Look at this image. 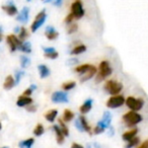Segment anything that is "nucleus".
<instances>
[{"label": "nucleus", "instance_id": "c85d7f7f", "mask_svg": "<svg viewBox=\"0 0 148 148\" xmlns=\"http://www.w3.org/2000/svg\"><path fill=\"white\" fill-rule=\"evenodd\" d=\"M29 37V33H27V29L25 27H21L19 29V32H18V39L21 40V42L25 41V39Z\"/></svg>", "mask_w": 148, "mask_h": 148}, {"label": "nucleus", "instance_id": "e433bc0d", "mask_svg": "<svg viewBox=\"0 0 148 148\" xmlns=\"http://www.w3.org/2000/svg\"><path fill=\"white\" fill-rule=\"evenodd\" d=\"M37 88V86L36 85H31V86L29 87L27 89H25V91H23V95H27V97H29V95H32V93L34 92V90Z\"/></svg>", "mask_w": 148, "mask_h": 148}, {"label": "nucleus", "instance_id": "49530a36", "mask_svg": "<svg viewBox=\"0 0 148 148\" xmlns=\"http://www.w3.org/2000/svg\"><path fill=\"white\" fill-rule=\"evenodd\" d=\"M1 40H2V35H1V33H0V42H1Z\"/></svg>", "mask_w": 148, "mask_h": 148}, {"label": "nucleus", "instance_id": "473e14b6", "mask_svg": "<svg viewBox=\"0 0 148 148\" xmlns=\"http://www.w3.org/2000/svg\"><path fill=\"white\" fill-rule=\"evenodd\" d=\"M139 138L138 137H134L133 139H131L130 141H128L127 145H126V148H132V147H135L139 144Z\"/></svg>", "mask_w": 148, "mask_h": 148}, {"label": "nucleus", "instance_id": "412c9836", "mask_svg": "<svg viewBox=\"0 0 148 148\" xmlns=\"http://www.w3.org/2000/svg\"><path fill=\"white\" fill-rule=\"evenodd\" d=\"M137 133H138V129L137 128H134V129H131V130H129V131L125 132L122 137H123V139L125 140L126 142H128L131 139H133L134 137H136V134Z\"/></svg>", "mask_w": 148, "mask_h": 148}, {"label": "nucleus", "instance_id": "ea45409f", "mask_svg": "<svg viewBox=\"0 0 148 148\" xmlns=\"http://www.w3.org/2000/svg\"><path fill=\"white\" fill-rule=\"evenodd\" d=\"M106 129H103V127H101V126H99V125H97V127L93 129V133L95 134H101L103 131H105Z\"/></svg>", "mask_w": 148, "mask_h": 148}, {"label": "nucleus", "instance_id": "393cba45", "mask_svg": "<svg viewBox=\"0 0 148 148\" xmlns=\"http://www.w3.org/2000/svg\"><path fill=\"white\" fill-rule=\"evenodd\" d=\"M85 51H86V46L83 45V44H79V45H76L71 50L70 54L71 55H79L81 53H84Z\"/></svg>", "mask_w": 148, "mask_h": 148}, {"label": "nucleus", "instance_id": "2eb2a0df", "mask_svg": "<svg viewBox=\"0 0 148 148\" xmlns=\"http://www.w3.org/2000/svg\"><path fill=\"white\" fill-rule=\"evenodd\" d=\"M53 130H54V132H55L57 143L58 144H63L64 139H65V135H64L63 132L61 131V129H60L59 125H54L53 126Z\"/></svg>", "mask_w": 148, "mask_h": 148}, {"label": "nucleus", "instance_id": "a211bd4d", "mask_svg": "<svg viewBox=\"0 0 148 148\" xmlns=\"http://www.w3.org/2000/svg\"><path fill=\"white\" fill-rule=\"evenodd\" d=\"M91 108H92V99H86L82 105L79 108V111L82 115L84 114H87L88 112H90Z\"/></svg>", "mask_w": 148, "mask_h": 148}, {"label": "nucleus", "instance_id": "72a5a7b5", "mask_svg": "<svg viewBox=\"0 0 148 148\" xmlns=\"http://www.w3.org/2000/svg\"><path fill=\"white\" fill-rule=\"evenodd\" d=\"M68 25H69V27H68V29H67V33L69 34V35H72V34L76 33L77 29H78V25H77V23H72Z\"/></svg>", "mask_w": 148, "mask_h": 148}, {"label": "nucleus", "instance_id": "7ed1b4c3", "mask_svg": "<svg viewBox=\"0 0 148 148\" xmlns=\"http://www.w3.org/2000/svg\"><path fill=\"white\" fill-rule=\"evenodd\" d=\"M103 89H105L108 93H110V95H119L122 91V89H123V84L118 82V81L111 79V80H108L107 82H106L105 86H103Z\"/></svg>", "mask_w": 148, "mask_h": 148}, {"label": "nucleus", "instance_id": "dca6fc26", "mask_svg": "<svg viewBox=\"0 0 148 148\" xmlns=\"http://www.w3.org/2000/svg\"><path fill=\"white\" fill-rule=\"evenodd\" d=\"M44 53H45V57L49 58V59H56L58 58V52L53 47H46L44 48Z\"/></svg>", "mask_w": 148, "mask_h": 148}, {"label": "nucleus", "instance_id": "9b49d317", "mask_svg": "<svg viewBox=\"0 0 148 148\" xmlns=\"http://www.w3.org/2000/svg\"><path fill=\"white\" fill-rule=\"evenodd\" d=\"M111 122H112V115L110 112H105L103 113V117L101 121L97 123V125L103 127V129H108L110 128V125H111Z\"/></svg>", "mask_w": 148, "mask_h": 148}, {"label": "nucleus", "instance_id": "f704fd0d", "mask_svg": "<svg viewBox=\"0 0 148 148\" xmlns=\"http://www.w3.org/2000/svg\"><path fill=\"white\" fill-rule=\"evenodd\" d=\"M31 64V60L29 59L27 57L25 56H21V65L23 68H27Z\"/></svg>", "mask_w": 148, "mask_h": 148}, {"label": "nucleus", "instance_id": "79ce46f5", "mask_svg": "<svg viewBox=\"0 0 148 148\" xmlns=\"http://www.w3.org/2000/svg\"><path fill=\"white\" fill-rule=\"evenodd\" d=\"M75 126H76V128L79 130V131H81L82 132L83 130H82V127H81V125H80V122H79V120L77 119L76 121H75Z\"/></svg>", "mask_w": 148, "mask_h": 148}, {"label": "nucleus", "instance_id": "b1692460", "mask_svg": "<svg viewBox=\"0 0 148 148\" xmlns=\"http://www.w3.org/2000/svg\"><path fill=\"white\" fill-rule=\"evenodd\" d=\"M57 116H58L57 110H50V111H48L47 113L45 114V119L47 120L48 122H50V123H53L56 120V118H57Z\"/></svg>", "mask_w": 148, "mask_h": 148}, {"label": "nucleus", "instance_id": "37998d69", "mask_svg": "<svg viewBox=\"0 0 148 148\" xmlns=\"http://www.w3.org/2000/svg\"><path fill=\"white\" fill-rule=\"evenodd\" d=\"M138 148H148V140H146L143 143L140 144V145L138 146Z\"/></svg>", "mask_w": 148, "mask_h": 148}, {"label": "nucleus", "instance_id": "c756f323", "mask_svg": "<svg viewBox=\"0 0 148 148\" xmlns=\"http://www.w3.org/2000/svg\"><path fill=\"white\" fill-rule=\"evenodd\" d=\"M58 123H59V127H60V129H61V131L63 132L64 135H65V136L69 135V129L67 128V126H66V124L64 123L63 120L59 119V120H58Z\"/></svg>", "mask_w": 148, "mask_h": 148}, {"label": "nucleus", "instance_id": "9d476101", "mask_svg": "<svg viewBox=\"0 0 148 148\" xmlns=\"http://www.w3.org/2000/svg\"><path fill=\"white\" fill-rule=\"evenodd\" d=\"M2 9L7 15H9V16H14V15H16L17 13H18L17 7L15 6V4L12 2V1H10V2L8 1V3H7V4L3 5Z\"/></svg>", "mask_w": 148, "mask_h": 148}, {"label": "nucleus", "instance_id": "4c0bfd02", "mask_svg": "<svg viewBox=\"0 0 148 148\" xmlns=\"http://www.w3.org/2000/svg\"><path fill=\"white\" fill-rule=\"evenodd\" d=\"M74 19H75V17L73 16V14H72V13H69L68 15H66V17H65V19H64V21H65L66 25H70V23H73Z\"/></svg>", "mask_w": 148, "mask_h": 148}, {"label": "nucleus", "instance_id": "6ab92c4d", "mask_svg": "<svg viewBox=\"0 0 148 148\" xmlns=\"http://www.w3.org/2000/svg\"><path fill=\"white\" fill-rule=\"evenodd\" d=\"M92 67H93V65H90V64H83V65H79V66H77V67H75V72L78 73L81 76V75L85 74L86 72H88Z\"/></svg>", "mask_w": 148, "mask_h": 148}, {"label": "nucleus", "instance_id": "a878e982", "mask_svg": "<svg viewBox=\"0 0 148 148\" xmlns=\"http://www.w3.org/2000/svg\"><path fill=\"white\" fill-rule=\"evenodd\" d=\"M34 142H35L34 138H29V139L23 140V141L19 142L18 146H19V148H32Z\"/></svg>", "mask_w": 148, "mask_h": 148}, {"label": "nucleus", "instance_id": "09e8293b", "mask_svg": "<svg viewBox=\"0 0 148 148\" xmlns=\"http://www.w3.org/2000/svg\"><path fill=\"white\" fill-rule=\"evenodd\" d=\"M27 1H29H29H32V0H27Z\"/></svg>", "mask_w": 148, "mask_h": 148}, {"label": "nucleus", "instance_id": "a19ab883", "mask_svg": "<svg viewBox=\"0 0 148 148\" xmlns=\"http://www.w3.org/2000/svg\"><path fill=\"white\" fill-rule=\"evenodd\" d=\"M27 111H29V112H36V111H37V106H31V105H29V106H27Z\"/></svg>", "mask_w": 148, "mask_h": 148}, {"label": "nucleus", "instance_id": "3c124183", "mask_svg": "<svg viewBox=\"0 0 148 148\" xmlns=\"http://www.w3.org/2000/svg\"><path fill=\"white\" fill-rule=\"evenodd\" d=\"M43 1H45V0H43Z\"/></svg>", "mask_w": 148, "mask_h": 148}, {"label": "nucleus", "instance_id": "4468645a", "mask_svg": "<svg viewBox=\"0 0 148 148\" xmlns=\"http://www.w3.org/2000/svg\"><path fill=\"white\" fill-rule=\"evenodd\" d=\"M33 103V99L31 97H27V95H21V97L17 99V101H16V105L18 107H27V106L32 105Z\"/></svg>", "mask_w": 148, "mask_h": 148}, {"label": "nucleus", "instance_id": "c03bdc74", "mask_svg": "<svg viewBox=\"0 0 148 148\" xmlns=\"http://www.w3.org/2000/svg\"><path fill=\"white\" fill-rule=\"evenodd\" d=\"M71 148H83V146H81L80 144H78V143H73L71 145Z\"/></svg>", "mask_w": 148, "mask_h": 148}, {"label": "nucleus", "instance_id": "de8ad7c7", "mask_svg": "<svg viewBox=\"0 0 148 148\" xmlns=\"http://www.w3.org/2000/svg\"><path fill=\"white\" fill-rule=\"evenodd\" d=\"M1 128H2V125H1V123H0V130H1Z\"/></svg>", "mask_w": 148, "mask_h": 148}, {"label": "nucleus", "instance_id": "8fccbe9b", "mask_svg": "<svg viewBox=\"0 0 148 148\" xmlns=\"http://www.w3.org/2000/svg\"><path fill=\"white\" fill-rule=\"evenodd\" d=\"M2 148H7V147H2Z\"/></svg>", "mask_w": 148, "mask_h": 148}, {"label": "nucleus", "instance_id": "4be33fe9", "mask_svg": "<svg viewBox=\"0 0 148 148\" xmlns=\"http://www.w3.org/2000/svg\"><path fill=\"white\" fill-rule=\"evenodd\" d=\"M16 84L15 83V79L13 78L12 76H7L6 78H5L4 80V83H3V87H4V89H6V90H9V89L12 88L14 85Z\"/></svg>", "mask_w": 148, "mask_h": 148}, {"label": "nucleus", "instance_id": "1a4fd4ad", "mask_svg": "<svg viewBox=\"0 0 148 148\" xmlns=\"http://www.w3.org/2000/svg\"><path fill=\"white\" fill-rule=\"evenodd\" d=\"M52 101L55 103H68V95L63 91H56L52 95Z\"/></svg>", "mask_w": 148, "mask_h": 148}, {"label": "nucleus", "instance_id": "bb28decb", "mask_svg": "<svg viewBox=\"0 0 148 148\" xmlns=\"http://www.w3.org/2000/svg\"><path fill=\"white\" fill-rule=\"evenodd\" d=\"M74 118V113L73 112H71L70 110H65L63 113V121L64 122H70L72 121Z\"/></svg>", "mask_w": 148, "mask_h": 148}, {"label": "nucleus", "instance_id": "7c9ffc66", "mask_svg": "<svg viewBox=\"0 0 148 148\" xmlns=\"http://www.w3.org/2000/svg\"><path fill=\"white\" fill-rule=\"evenodd\" d=\"M75 85H76V83L74 82V81H69V82L63 83V84H62V88L65 91H69V90H71V89H73L74 87H75Z\"/></svg>", "mask_w": 148, "mask_h": 148}, {"label": "nucleus", "instance_id": "ddd939ff", "mask_svg": "<svg viewBox=\"0 0 148 148\" xmlns=\"http://www.w3.org/2000/svg\"><path fill=\"white\" fill-rule=\"evenodd\" d=\"M45 36L48 40L50 41H54L58 38L59 36V33L55 29V27H46V31H45Z\"/></svg>", "mask_w": 148, "mask_h": 148}, {"label": "nucleus", "instance_id": "0eeeda50", "mask_svg": "<svg viewBox=\"0 0 148 148\" xmlns=\"http://www.w3.org/2000/svg\"><path fill=\"white\" fill-rule=\"evenodd\" d=\"M125 97L121 95H112L109 99V101H107V107L110 109H117L120 108L125 103Z\"/></svg>", "mask_w": 148, "mask_h": 148}, {"label": "nucleus", "instance_id": "c9c22d12", "mask_svg": "<svg viewBox=\"0 0 148 148\" xmlns=\"http://www.w3.org/2000/svg\"><path fill=\"white\" fill-rule=\"evenodd\" d=\"M46 3H52L53 5L57 7H60L63 3V0H45Z\"/></svg>", "mask_w": 148, "mask_h": 148}, {"label": "nucleus", "instance_id": "f8f14e48", "mask_svg": "<svg viewBox=\"0 0 148 148\" xmlns=\"http://www.w3.org/2000/svg\"><path fill=\"white\" fill-rule=\"evenodd\" d=\"M29 7H23L21 9V11L18 13L16 17V21H19V23H25L27 21H29Z\"/></svg>", "mask_w": 148, "mask_h": 148}, {"label": "nucleus", "instance_id": "f03ea898", "mask_svg": "<svg viewBox=\"0 0 148 148\" xmlns=\"http://www.w3.org/2000/svg\"><path fill=\"white\" fill-rule=\"evenodd\" d=\"M142 121V116L135 111H130L123 116V122L127 127H134Z\"/></svg>", "mask_w": 148, "mask_h": 148}, {"label": "nucleus", "instance_id": "f3484780", "mask_svg": "<svg viewBox=\"0 0 148 148\" xmlns=\"http://www.w3.org/2000/svg\"><path fill=\"white\" fill-rule=\"evenodd\" d=\"M97 73V69L95 67V66H93V67L91 68L88 72H86V73L83 74V75H81V76H80V81H81V82H85V81H87V80H89L90 78H92V77L95 76Z\"/></svg>", "mask_w": 148, "mask_h": 148}, {"label": "nucleus", "instance_id": "39448f33", "mask_svg": "<svg viewBox=\"0 0 148 148\" xmlns=\"http://www.w3.org/2000/svg\"><path fill=\"white\" fill-rule=\"evenodd\" d=\"M46 19H47V13H46L45 9H43V10L40 11V12L36 15L35 19H34L33 23H32V25H31V31L33 32V33H36V32L45 23Z\"/></svg>", "mask_w": 148, "mask_h": 148}, {"label": "nucleus", "instance_id": "58836bf2", "mask_svg": "<svg viewBox=\"0 0 148 148\" xmlns=\"http://www.w3.org/2000/svg\"><path fill=\"white\" fill-rule=\"evenodd\" d=\"M23 74H25V72L21 71V70H18V71L15 72V83H19L21 77L23 76Z\"/></svg>", "mask_w": 148, "mask_h": 148}, {"label": "nucleus", "instance_id": "20e7f679", "mask_svg": "<svg viewBox=\"0 0 148 148\" xmlns=\"http://www.w3.org/2000/svg\"><path fill=\"white\" fill-rule=\"evenodd\" d=\"M70 13L73 14L75 19H80L84 15V8L80 0H74L70 6Z\"/></svg>", "mask_w": 148, "mask_h": 148}, {"label": "nucleus", "instance_id": "f257e3e1", "mask_svg": "<svg viewBox=\"0 0 148 148\" xmlns=\"http://www.w3.org/2000/svg\"><path fill=\"white\" fill-rule=\"evenodd\" d=\"M113 72L112 67L110 65V63L108 61H103L101 62L99 66V72H97V78H95V82H101L103 80H105L108 76H110Z\"/></svg>", "mask_w": 148, "mask_h": 148}, {"label": "nucleus", "instance_id": "a18cd8bd", "mask_svg": "<svg viewBox=\"0 0 148 148\" xmlns=\"http://www.w3.org/2000/svg\"><path fill=\"white\" fill-rule=\"evenodd\" d=\"M114 133V129L112 127H110V135H113Z\"/></svg>", "mask_w": 148, "mask_h": 148}, {"label": "nucleus", "instance_id": "423d86ee", "mask_svg": "<svg viewBox=\"0 0 148 148\" xmlns=\"http://www.w3.org/2000/svg\"><path fill=\"white\" fill-rule=\"evenodd\" d=\"M125 103L131 111H140L144 106V101L142 99H135L133 97H129L125 101Z\"/></svg>", "mask_w": 148, "mask_h": 148}, {"label": "nucleus", "instance_id": "cd10ccee", "mask_svg": "<svg viewBox=\"0 0 148 148\" xmlns=\"http://www.w3.org/2000/svg\"><path fill=\"white\" fill-rule=\"evenodd\" d=\"M18 50H21V52H25V53H31L32 52L31 43H29V42H23Z\"/></svg>", "mask_w": 148, "mask_h": 148}, {"label": "nucleus", "instance_id": "5701e85b", "mask_svg": "<svg viewBox=\"0 0 148 148\" xmlns=\"http://www.w3.org/2000/svg\"><path fill=\"white\" fill-rule=\"evenodd\" d=\"M38 70H39L41 78H46V77H48L50 75V69L44 64H41V65L38 66Z\"/></svg>", "mask_w": 148, "mask_h": 148}, {"label": "nucleus", "instance_id": "2f4dec72", "mask_svg": "<svg viewBox=\"0 0 148 148\" xmlns=\"http://www.w3.org/2000/svg\"><path fill=\"white\" fill-rule=\"evenodd\" d=\"M44 131H45V129H44V126L42 125V124H38L37 126H36V128L34 129V134H35L36 136H41L44 134Z\"/></svg>", "mask_w": 148, "mask_h": 148}, {"label": "nucleus", "instance_id": "aec40b11", "mask_svg": "<svg viewBox=\"0 0 148 148\" xmlns=\"http://www.w3.org/2000/svg\"><path fill=\"white\" fill-rule=\"evenodd\" d=\"M78 120H79V122H80V125H81V127H82L83 131L87 132L88 134H91V127L88 124V122H87V120L85 119V117L80 116V117H78Z\"/></svg>", "mask_w": 148, "mask_h": 148}, {"label": "nucleus", "instance_id": "6e6552de", "mask_svg": "<svg viewBox=\"0 0 148 148\" xmlns=\"http://www.w3.org/2000/svg\"><path fill=\"white\" fill-rule=\"evenodd\" d=\"M6 42L9 46V49H10L11 52H14L16 50L19 49L21 43L23 42L18 39V37H16L15 35H8L6 37Z\"/></svg>", "mask_w": 148, "mask_h": 148}]
</instances>
